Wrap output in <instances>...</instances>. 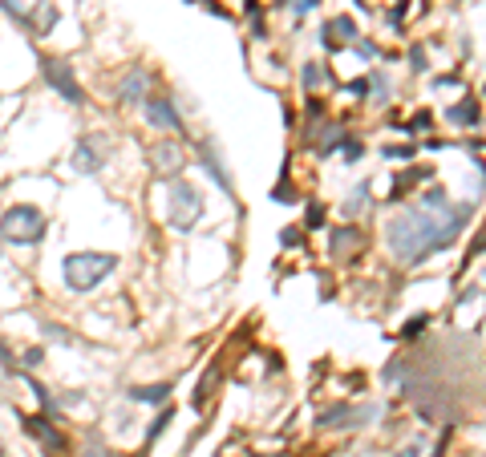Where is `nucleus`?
I'll use <instances>...</instances> for the list:
<instances>
[{
  "mask_svg": "<svg viewBox=\"0 0 486 457\" xmlns=\"http://www.w3.org/2000/svg\"><path fill=\"white\" fill-rule=\"evenodd\" d=\"M199 158H203V170L215 179V186L231 194V174L223 170V158H219V150H215V142H203V146H199Z\"/></svg>",
  "mask_w": 486,
  "mask_h": 457,
  "instance_id": "9b49d317",
  "label": "nucleus"
},
{
  "mask_svg": "<svg viewBox=\"0 0 486 457\" xmlns=\"http://www.w3.org/2000/svg\"><path fill=\"white\" fill-rule=\"evenodd\" d=\"M41 356H45L41 348H29V352H25V365H29V368H37V365H41Z\"/></svg>",
  "mask_w": 486,
  "mask_h": 457,
  "instance_id": "b1692460",
  "label": "nucleus"
},
{
  "mask_svg": "<svg viewBox=\"0 0 486 457\" xmlns=\"http://www.w3.org/2000/svg\"><path fill=\"white\" fill-rule=\"evenodd\" d=\"M369 190H373V183H357V186H353V194L344 199V207H340V211H344V214H361L364 207H369Z\"/></svg>",
  "mask_w": 486,
  "mask_h": 457,
  "instance_id": "4468645a",
  "label": "nucleus"
},
{
  "mask_svg": "<svg viewBox=\"0 0 486 457\" xmlns=\"http://www.w3.org/2000/svg\"><path fill=\"white\" fill-rule=\"evenodd\" d=\"M409 65H414V73H425V49H422V45H414V49H409Z\"/></svg>",
  "mask_w": 486,
  "mask_h": 457,
  "instance_id": "aec40b11",
  "label": "nucleus"
},
{
  "mask_svg": "<svg viewBox=\"0 0 486 457\" xmlns=\"http://www.w3.org/2000/svg\"><path fill=\"white\" fill-rule=\"evenodd\" d=\"M300 81H304V90H320V85L329 81V73H324V65L308 61L304 65V73H300Z\"/></svg>",
  "mask_w": 486,
  "mask_h": 457,
  "instance_id": "dca6fc26",
  "label": "nucleus"
},
{
  "mask_svg": "<svg viewBox=\"0 0 486 457\" xmlns=\"http://www.w3.org/2000/svg\"><path fill=\"white\" fill-rule=\"evenodd\" d=\"M142 114H146V122H150L154 130L182 134V118H179V110H175L171 97H150V101H142Z\"/></svg>",
  "mask_w": 486,
  "mask_h": 457,
  "instance_id": "6e6552de",
  "label": "nucleus"
},
{
  "mask_svg": "<svg viewBox=\"0 0 486 457\" xmlns=\"http://www.w3.org/2000/svg\"><path fill=\"white\" fill-rule=\"evenodd\" d=\"M397 457H418V449H401Z\"/></svg>",
  "mask_w": 486,
  "mask_h": 457,
  "instance_id": "cd10ccee",
  "label": "nucleus"
},
{
  "mask_svg": "<svg viewBox=\"0 0 486 457\" xmlns=\"http://www.w3.org/2000/svg\"><path fill=\"white\" fill-rule=\"evenodd\" d=\"M150 170L158 174V179H179L182 170V150L179 142H158V146H150Z\"/></svg>",
  "mask_w": 486,
  "mask_h": 457,
  "instance_id": "1a4fd4ad",
  "label": "nucleus"
},
{
  "mask_svg": "<svg viewBox=\"0 0 486 457\" xmlns=\"http://www.w3.org/2000/svg\"><path fill=\"white\" fill-rule=\"evenodd\" d=\"M45 231H49V219L45 211H37L29 203H17V207H8L4 219H0V235L8 239V243L17 247H32L45 239Z\"/></svg>",
  "mask_w": 486,
  "mask_h": 457,
  "instance_id": "7ed1b4c3",
  "label": "nucleus"
},
{
  "mask_svg": "<svg viewBox=\"0 0 486 457\" xmlns=\"http://www.w3.org/2000/svg\"><path fill=\"white\" fill-rule=\"evenodd\" d=\"M146 85H150L146 69H130V73L118 81V90H114V93H118V101L130 105V101H146Z\"/></svg>",
  "mask_w": 486,
  "mask_h": 457,
  "instance_id": "9d476101",
  "label": "nucleus"
},
{
  "mask_svg": "<svg viewBox=\"0 0 486 457\" xmlns=\"http://www.w3.org/2000/svg\"><path fill=\"white\" fill-rule=\"evenodd\" d=\"M171 385H138V389H130V400H138V405H166L171 400Z\"/></svg>",
  "mask_w": 486,
  "mask_h": 457,
  "instance_id": "ddd939ff",
  "label": "nucleus"
},
{
  "mask_svg": "<svg viewBox=\"0 0 486 457\" xmlns=\"http://www.w3.org/2000/svg\"><path fill=\"white\" fill-rule=\"evenodd\" d=\"M106 154H110V142L101 134H86L77 146H73V170L77 174H97L106 166Z\"/></svg>",
  "mask_w": 486,
  "mask_h": 457,
  "instance_id": "423d86ee",
  "label": "nucleus"
},
{
  "mask_svg": "<svg viewBox=\"0 0 486 457\" xmlns=\"http://www.w3.org/2000/svg\"><path fill=\"white\" fill-rule=\"evenodd\" d=\"M260 457H268V454H260Z\"/></svg>",
  "mask_w": 486,
  "mask_h": 457,
  "instance_id": "c85d7f7f",
  "label": "nucleus"
},
{
  "mask_svg": "<svg viewBox=\"0 0 486 457\" xmlns=\"http://www.w3.org/2000/svg\"><path fill=\"white\" fill-rule=\"evenodd\" d=\"M171 227L175 231H191L199 219H203V194H199V186H191L186 179H175L171 183Z\"/></svg>",
  "mask_w": 486,
  "mask_h": 457,
  "instance_id": "20e7f679",
  "label": "nucleus"
},
{
  "mask_svg": "<svg viewBox=\"0 0 486 457\" xmlns=\"http://www.w3.org/2000/svg\"><path fill=\"white\" fill-rule=\"evenodd\" d=\"M320 223H324V207L312 203V207H308V227H320Z\"/></svg>",
  "mask_w": 486,
  "mask_h": 457,
  "instance_id": "412c9836",
  "label": "nucleus"
},
{
  "mask_svg": "<svg viewBox=\"0 0 486 457\" xmlns=\"http://www.w3.org/2000/svg\"><path fill=\"white\" fill-rule=\"evenodd\" d=\"M450 122H458V125L478 122V105H474V101H470V105H454V110H450Z\"/></svg>",
  "mask_w": 486,
  "mask_h": 457,
  "instance_id": "f3484780",
  "label": "nucleus"
},
{
  "mask_svg": "<svg viewBox=\"0 0 486 457\" xmlns=\"http://www.w3.org/2000/svg\"><path fill=\"white\" fill-rule=\"evenodd\" d=\"M53 25H57V4H45V0H41V4H37V17H32V29L49 32Z\"/></svg>",
  "mask_w": 486,
  "mask_h": 457,
  "instance_id": "2eb2a0df",
  "label": "nucleus"
},
{
  "mask_svg": "<svg viewBox=\"0 0 486 457\" xmlns=\"http://www.w3.org/2000/svg\"><path fill=\"white\" fill-rule=\"evenodd\" d=\"M474 211V203H462V207H450V211H429V207H405V214H397L393 223L385 227V239H389V251H393L401 263H422L429 255L446 251V247L458 239V231L466 227V219Z\"/></svg>",
  "mask_w": 486,
  "mask_h": 457,
  "instance_id": "f257e3e1",
  "label": "nucleus"
},
{
  "mask_svg": "<svg viewBox=\"0 0 486 457\" xmlns=\"http://www.w3.org/2000/svg\"><path fill=\"white\" fill-rule=\"evenodd\" d=\"M316 4H320V0H296V12H312Z\"/></svg>",
  "mask_w": 486,
  "mask_h": 457,
  "instance_id": "bb28decb",
  "label": "nucleus"
},
{
  "mask_svg": "<svg viewBox=\"0 0 486 457\" xmlns=\"http://www.w3.org/2000/svg\"><path fill=\"white\" fill-rule=\"evenodd\" d=\"M320 37H324V45H329V49H340L344 41H353V37H357V21H353V17H333V21L324 25Z\"/></svg>",
  "mask_w": 486,
  "mask_h": 457,
  "instance_id": "f8f14e48",
  "label": "nucleus"
},
{
  "mask_svg": "<svg viewBox=\"0 0 486 457\" xmlns=\"http://www.w3.org/2000/svg\"><path fill=\"white\" fill-rule=\"evenodd\" d=\"M357 53H361L364 61H373V57H377V45H369V41H357Z\"/></svg>",
  "mask_w": 486,
  "mask_h": 457,
  "instance_id": "4be33fe9",
  "label": "nucleus"
},
{
  "mask_svg": "<svg viewBox=\"0 0 486 457\" xmlns=\"http://www.w3.org/2000/svg\"><path fill=\"white\" fill-rule=\"evenodd\" d=\"M344 158H349V162H357V158H361V146H357V142H349V146H344Z\"/></svg>",
  "mask_w": 486,
  "mask_h": 457,
  "instance_id": "a878e982",
  "label": "nucleus"
},
{
  "mask_svg": "<svg viewBox=\"0 0 486 457\" xmlns=\"http://www.w3.org/2000/svg\"><path fill=\"white\" fill-rule=\"evenodd\" d=\"M385 158H409V146H389V150H385Z\"/></svg>",
  "mask_w": 486,
  "mask_h": 457,
  "instance_id": "393cba45",
  "label": "nucleus"
},
{
  "mask_svg": "<svg viewBox=\"0 0 486 457\" xmlns=\"http://www.w3.org/2000/svg\"><path fill=\"white\" fill-rule=\"evenodd\" d=\"M114 267H118V255L110 251H77L61 263V275L69 292H93L106 275H114Z\"/></svg>",
  "mask_w": 486,
  "mask_h": 457,
  "instance_id": "f03ea898",
  "label": "nucleus"
},
{
  "mask_svg": "<svg viewBox=\"0 0 486 457\" xmlns=\"http://www.w3.org/2000/svg\"><path fill=\"white\" fill-rule=\"evenodd\" d=\"M422 328H425V316H414V320L405 324V336H418Z\"/></svg>",
  "mask_w": 486,
  "mask_h": 457,
  "instance_id": "5701e85b",
  "label": "nucleus"
},
{
  "mask_svg": "<svg viewBox=\"0 0 486 457\" xmlns=\"http://www.w3.org/2000/svg\"><path fill=\"white\" fill-rule=\"evenodd\" d=\"M171 425V409H162L158 417H154V425H150V433H146V445H150L154 437H162V429Z\"/></svg>",
  "mask_w": 486,
  "mask_h": 457,
  "instance_id": "6ab92c4d",
  "label": "nucleus"
},
{
  "mask_svg": "<svg viewBox=\"0 0 486 457\" xmlns=\"http://www.w3.org/2000/svg\"><path fill=\"white\" fill-rule=\"evenodd\" d=\"M361 243V235H353V227H344L340 235H333V251H349V247Z\"/></svg>",
  "mask_w": 486,
  "mask_h": 457,
  "instance_id": "a211bd4d",
  "label": "nucleus"
},
{
  "mask_svg": "<svg viewBox=\"0 0 486 457\" xmlns=\"http://www.w3.org/2000/svg\"><path fill=\"white\" fill-rule=\"evenodd\" d=\"M381 409L377 405H361V409H349V405H333V409H324L320 417H316V425L324 429H357L364 421H373Z\"/></svg>",
  "mask_w": 486,
  "mask_h": 457,
  "instance_id": "0eeeda50",
  "label": "nucleus"
},
{
  "mask_svg": "<svg viewBox=\"0 0 486 457\" xmlns=\"http://www.w3.org/2000/svg\"><path fill=\"white\" fill-rule=\"evenodd\" d=\"M41 77H45V85L57 90L69 105H81V101H86V93H81V85H77L73 69H69L65 61H57V57H45V61H41Z\"/></svg>",
  "mask_w": 486,
  "mask_h": 457,
  "instance_id": "39448f33",
  "label": "nucleus"
}]
</instances>
